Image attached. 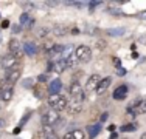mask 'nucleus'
I'll use <instances>...</instances> for the list:
<instances>
[{
    "label": "nucleus",
    "instance_id": "f3484780",
    "mask_svg": "<svg viewBox=\"0 0 146 139\" xmlns=\"http://www.w3.org/2000/svg\"><path fill=\"white\" fill-rule=\"evenodd\" d=\"M87 130H89V136H90V138H95L96 134L100 133L101 127H100V124H96V125H89V127H87Z\"/></svg>",
    "mask_w": 146,
    "mask_h": 139
},
{
    "label": "nucleus",
    "instance_id": "a211bd4d",
    "mask_svg": "<svg viewBox=\"0 0 146 139\" xmlns=\"http://www.w3.org/2000/svg\"><path fill=\"white\" fill-rule=\"evenodd\" d=\"M0 97H2L3 102H8V100H11L13 97V88H6L2 91V94H0Z\"/></svg>",
    "mask_w": 146,
    "mask_h": 139
},
{
    "label": "nucleus",
    "instance_id": "4be33fe9",
    "mask_svg": "<svg viewBox=\"0 0 146 139\" xmlns=\"http://www.w3.org/2000/svg\"><path fill=\"white\" fill-rule=\"evenodd\" d=\"M47 34H48L47 28H39V30H37V37H45Z\"/></svg>",
    "mask_w": 146,
    "mask_h": 139
},
{
    "label": "nucleus",
    "instance_id": "6ab92c4d",
    "mask_svg": "<svg viewBox=\"0 0 146 139\" xmlns=\"http://www.w3.org/2000/svg\"><path fill=\"white\" fill-rule=\"evenodd\" d=\"M121 130L123 131H134V130H137V124H127V125H123L121 127Z\"/></svg>",
    "mask_w": 146,
    "mask_h": 139
},
{
    "label": "nucleus",
    "instance_id": "412c9836",
    "mask_svg": "<svg viewBox=\"0 0 146 139\" xmlns=\"http://www.w3.org/2000/svg\"><path fill=\"white\" fill-rule=\"evenodd\" d=\"M65 33H67V28H64V26H56L54 28V34H56V36H64Z\"/></svg>",
    "mask_w": 146,
    "mask_h": 139
},
{
    "label": "nucleus",
    "instance_id": "39448f33",
    "mask_svg": "<svg viewBox=\"0 0 146 139\" xmlns=\"http://www.w3.org/2000/svg\"><path fill=\"white\" fill-rule=\"evenodd\" d=\"M9 54L14 56V57L19 60L20 57L23 56V48H22V43H20L17 39H13L9 40Z\"/></svg>",
    "mask_w": 146,
    "mask_h": 139
},
{
    "label": "nucleus",
    "instance_id": "2f4dec72",
    "mask_svg": "<svg viewBox=\"0 0 146 139\" xmlns=\"http://www.w3.org/2000/svg\"><path fill=\"white\" fill-rule=\"evenodd\" d=\"M6 81L5 79H0V90H3V83H5Z\"/></svg>",
    "mask_w": 146,
    "mask_h": 139
},
{
    "label": "nucleus",
    "instance_id": "423d86ee",
    "mask_svg": "<svg viewBox=\"0 0 146 139\" xmlns=\"http://www.w3.org/2000/svg\"><path fill=\"white\" fill-rule=\"evenodd\" d=\"M17 64H19V60H17L14 56H11V54L3 56L2 60H0V65H2L5 70H13L14 67H17Z\"/></svg>",
    "mask_w": 146,
    "mask_h": 139
},
{
    "label": "nucleus",
    "instance_id": "f257e3e1",
    "mask_svg": "<svg viewBox=\"0 0 146 139\" xmlns=\"http://www.w3.org/2000/svg\"><path fill=\"white\" fill-rule=\"evenodd\" d=\"M59 121H61V116H59V111L56 110H48L42 114V125L53 127V125H58Z\"/></svg>",
    "mask_w": 146,
    "mask_h": 139
},
{
    "label": "nucleus",
    "instance_id": "4468645a",
    "mask_svg": "<svg viewBox=\"0 0 146 139\" xmlns=\"http://www.w3.org/2000/svg\"><path fill=\"white\" fill-rule=\"evenodd\" d=\"M22 48H23V53L28 54V56L37 54V47L34 43H31V42H25V43L22 45Z\"/></svg>",
    "mask_w": 146,
    "mask_h": 139
},
{
    "label": "nucleus",
    "instance_id": "b1692460",
    "mask_svg": "<svg viewBox=\"0 0 146 139\" xmlns=\"http://www.w3.org/2000/svg\"><path fill=\"white\" fill-rule=\"evenodd\" d=\"M107 12H109V14H118V16L121 14V11H120V9H117V8H109V9H107Z\"/></svg>",
    "mask_w": 146,
    "mask_h": 139
},
{
    "label": "nucleus",
    "instance_id": "cd10ccee",
    "mask_svg": "<svg viewBox=\"0 0 146 139\" xmlns=\"http://www.w3.org/2000/svg\"><path fill=\"white\" fill-rule=\"evenodd\" d=\"M117 74H118V76H124V74H126V70H124V68H120Z\"/></svg>",
    "mask_w": 146,
    "mask_h": 139
},
{
    "label": "nucleus",
    "instance_id": "7c9ffc66",
    "mask_svg": "<svg viewBox=\"0 0 146 139\" xmlns=\"http://www.w3.org/2000/svg\"><path fill=\"white\" fill-rule=\"evenodd\" d=\"M39 81H40V82H45V81H47V76H45V74L39 76Z\"/></svg>",
    "mask_w": 146,
    "mask_h": 139
},
{
    "label": "nucleus",
    "instance_id": "c756f323",
    "mask_svg": "<svg viewBox=\"0 0 146 139\" xmlns=\"http://www.w3.org/2000/svg\"><path fill=\"white\" fill-rule=\"evenodd\" d=\"M9 26V22H8V20H3V22H2V28H8Z\"/></svg>",
    "mask_w": 146,
    "mask_h": 139
},
{
    "label": "nucleus",
    "instance_id": "9d476101",
    "mask_svg": "<svg viewBox=\"0 0 146 139\" xmlns=\"http://www.w3.org/2000/svg\"><path fill=\"white\" fill-rule=\"evenodd\" d=\"M61 88H62V82H61V79H54V81H51V82H50V85H48V93H50V96L58 94V93L61 91Z\"/></svg>",
    "mask_w": 146,
    "mask_h": 139
},
{
    "label": "nucleus",
    "instance_id": "20e7f679",
    "mask_svg": "<svg viewBox=\"0 0 146 139\" xmlns=\"http://www.w3.org/2000/svg\"><path fill=\"white\" fill-rule=\"evenodd\" d=\"M70 94L73 96V100H75V102H82V99H84V90L79 85V82H76V81L72 82Z\"/></svg>",
    "mask_w": 146,
    "mask_h": 139
},
{
    "label": "nucleus",
    "instance_id": "7ed1b4c3",
    "mask_svg": "<svg viewBox=\"0 0 146 139\" xmlns=\"http://www.w3.org/2000/svg\"><path fill=\"white\" fill-rule=\"evenodd\" d=\"M75 56L79 62H86L87 64V62H90V59H92V51H90V48L87 45H79L75 50Z\"/></svg>",
    "mask_w": 146,
    "mask_h": 139
},
{
    "label": "nucleus",
    "instance_id": "5701e85b",
    "mask_svg": "<svg viewBox=\"0 0 146 139\" xmlns=\"http://www.w3.org/2000/svg\"><path fill=\"white\" fill-rule=\"evenodd\" d=\"M100 3H101V2H90V3H89V8H90V11H93V9H95L96 6L100 5Z\"/></svg>",
    "mask_w": 146,
    "mask_h": 139
},
{
    "label": "nucleus",
    "instance_id": "6e6552de",
    "mask_svg": "<svg viewBox=\"0 0 146 139\" xmlns=\"http://www.w3.org/2000/svg\"><path fill=\"white\" fill-rule=\"evenodd\" d=\"M19 79H20V71L19 70H8V71H6V74H5L6 83L13 85V83H16Z\"/></svg>",
    "mask_w": 146,
    "mask_h": 139
},
{
    "label": "nucleus",
    "instance_id": "c85d7f7f",
    "mask_svg": "<svg viewBox=\"0 0 146 139\" xmlns=\"http://www.w3.org/2000/svg\"><path fill=\"white\" fill-rule=\"evenodd\" d=\"M112 60H113V65H115V67H120V59L118 57H113Z\"/></svg>",
    "mask_w": 146,
    "mask_h": 139
},
{
    "label": "nucleus",
    "instance_id": "393cba45",
    "mask_svg": "<svg viewBox=\"0 0 146 139\" xmlns=\"http://www.w3.org/2000/svg\"><path fill=\"white\" fill-rule=\"evenodd\" d=\"M31 83H33V79H25V81H23V87H25V88H30Z\"/></svg>",
    "mask_w": 146,
    "mask_h": 139
},
{
    "label": "nucleus",
    "instance_id": "2eb2a0df",
    "mask_svg": "<svg viewBox=\"0 0 146 139\" xmlns=\"http://www.w3.org/2000/svg\"><path fill=\"white\" fill-rule=\"evenodd\" d=\"M81 110H82V107H81V102H73L68 105L67 104V111H68V114H79L81 113Z\"/></svg>",
    "mask_w": 146,
    "mask_h": 139
},
{
    "label": "nucleus",
    "instance_id": "c9c22d12",
    "mask_svg": "<svg viewBox=\"0 0 146 139\" xmlns=\"http://www.w3.org/2000/svg\"><path fill=\"white\" fill-rule=\"evenodd\" d=\"M140 139H146V133H143V134H141V138Z\"/></svg>",
    "mask_w": 146,
    "mask_h": 139
},
{
    "label": "nucleus",
    "instance_id": "f704fd0d",
    "mask_svg": "<svg viewBox=\"0 0 146 139\" xmlns=\"http://www.w3.org/2000/svg\"><path fill=\"white\" fill-rule=\"evenodd\" d=\"M138 17H141V19H146V12H141V14H138Z\"/></svg>",
    "mask_w": 146,
    "mask_h": 139
},
{
    "label": "nucleus",
    "instance_id": "a878e982",
    "mask_svg": "<svg viewBox=\"0 0 146 139\" xmlns=\"http://www.w3.org/2000/svg\"><path fill=\"white\" fill-rule=\"evenodd\" d=\"M30 116H31V113H27V116H25V117H22V121H20V125L25 124V122H27V119H28Z\"/></svg>",
    "mask_w": 146,
    "mask_h": 139
},
{
    "label": "nucleus",
    "instance_id": "473e14b6",
    "mask_svg": "<svg viewBox=\"0 0 146 139\" xmlns=\"http://www.w3.org/2000/svg\"><path fill=\"white\" fill-rule=\"evenodd\" d=\"M106 119H107V113H104L103 116H101V122H104V121H106Z\"/></svg>",
    "mask_w": 146,
    "mask_h": 139
},
{
    "label": "nucleus",
    "instance_id": "9b49d317",
    "mask_svg": "<svg viewBox=\"0 0 146 139\" xmlns=\"http://www.w3.org/2000/svg\"><path fill=\"white\" fill-rule=\"evenodd\" d=\"M100 81H101V79H100L96 74H92V76L89 77L87 83H86V91H93V90H96V87H98Z\"/></svg>",
    "mask_w": 146,
    "mask_h": 139
},
{
    "label": "nucleus",
    "instance_id": "0eeeda50",
    "mask_svg": "<svg viewBox=\"0 0 146 139\" xmlns=\"http://www.w3.org/2000/svg\"><path fill=\"white\" fill-rule=\"evenodd\" d=\"M131 114H145L146 113V99L138 100L137 104H134V107H129Z\"/></svg>",
    "mask_w": 146,
    "mask_h": 139
},
{
    "label": "nucleus",
    "instance_id": "f8f14e48",
    "mask_svg": "<svg viewBox=\"0 0 146 139\" xmlns=\"http://www.w3.org/2000/svg\"><path fill=\"white\" fill-rule=\"evenodd\" d=\"M110 83H112V79H110V77L101 79V81H100V83H98V87H96V93H98V94H103V93L106 91L107 88H109Z\"/></svg>",
    "mask_w": 146,
    "mask_h": 139
},
{
    "label": "nucleus",
    "instance_id": "aec40b11",
    "mask_svg": "<svg viewBox=\"0 0 146 139\" xmlns=\"http://www.w3.org/2000/svg\"><path fill=\"white\" fill-rule=\"evenodd\" d=\"M73 139H84V131L82 130H73Z\"/></svg>",
    "mask_w": 146,
    "mask_h": 139
},
{
    "label": "nucleus",
    "instance_id": "ddd939ff",
    "mask_svg": "<svg viewBox=\"0 0 146 139\" xmlns=\"http://www.w3.org/2000/svg\"><path fill=\"white\" fill-rule=\"evenodd\" d=\"M127 94V87L126 85H120L118 88L113 91V99L115 100H121V99H124Z\"/></svg>",
    "mask_w": 146,
    "mask_h": 139
},
{
    "label": "nucleus",
    "instance_id": "dca6fc26",
    "mask_svg": "<svg viewBox=\"0 0 146 139\" xmlns=\"http://www.w3.org/2000/svg\"><path fill=\"white\" fill-rule=\"evenodd\" d=\"M107 34L112 37H120L124 34V28H110V30H107Z\"/></svg>",
    "mask_w": 146,
    "mask_h": 139
},
{
    "label": "nucleus",
    "instance_id": "1a4fd4ad",
    "mask_svg": "<svg viewBox=\"0 0 146 139\" xmlns=\"http://www.w3.org/2000/svg\"><path fill=\"white\" fill-rule=\"evenodd\" d=\"M40 138H42V139H59V138H58V134L54 133L53 127H48V125H42Z\"/></svg>",
    "mask_w": 146,
    "mask_h": 139
},
{
    "label": "nucleus",
    "instance_id": "bb28decb",
    "mask_svg": "<svg viewBox=\"0 0 146 139\" xmlns=\"http://www.w3.org/2000/svg\"><path fill=\"white\" fill-rule=\"evenodd\" d=\"M64 139H73V133H72V131L65 133V134H64Z\"/></svg>",
    "mask_w": 146,
    "mask_h": 139
},
{
    "label": "nucleus",
    "instance_id": "72a5a7b5",
    "mask_svg": "<svg viewBox=\"0 0 146 139\" xmlns=\"http://www.w3.org/2000/svg\"><path fill=\"white\" fill-rule=\"evenodd\" d=\"M2 127H5V121H3L2 117H0V128H2Z\"/></svg>",
    "mask_w": 146,
    "mask_h": 139
},
{
    "label": "nucleus",
    "instance_id": "f03ea898",
    "mask_svg": "<svg viewBox=\"0 0 146 139\" xmlns=\"http://www.w3.org/2000/svg\"><path fill=\"white\" fill-rule=\"evenodd\" d=\"M48 105L56 111L64 110V108H67V99L61 94H53V96L48 97Z\"/></svg>",
    "mask_w": 146,
    "mask_h": 139
}]
</instances>
